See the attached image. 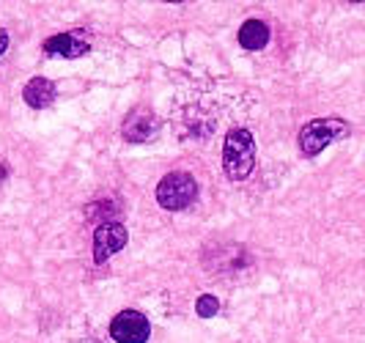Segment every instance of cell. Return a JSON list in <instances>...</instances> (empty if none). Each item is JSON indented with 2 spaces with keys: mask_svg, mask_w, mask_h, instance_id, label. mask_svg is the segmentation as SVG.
Wrapping results in <instances>:
<instances>
[{
  "mask_svg": "<svg viewBox=\"0 0 365 343\" xmlns=\"http://www.w3.org/2000/svg\"><path fill=\"white\" fill-rule=\"evenodd\" d=\"M253 165H256L253 135L247 129H231L225 135V145H222V168H225L228 179H247L253 173Z\"/></svg>",
  "mask_w": 365,
  "mask_h": 343,
  "instance_id": "6da1fadb",
  "label": "cell"
},
{
  "mask_svg": "<svg viewBox=\"0 0 365 343\" xmlns=\"http://www.w3.org/2000/svg\"><path fill=\"white\" fill-rule=\"evenodd\" d=\"M349 127L344 118H313L299 129V148L305 157H319L329 143L349 138Z\"/></svg>",
  "mask_w": 365,
  "mask_h": 343,
  "instance_id": "7a4b0ae2",
  "label": "cell"
},
{
  "mask_svg": "<svg viewBox=\"0 0 365 343\" xmlns=\"http://www.w3.org/2000/svg\"><path fill=\"white\" fill-rule=\"evenodd\" d=\"M195 198H198V181L184 170L168 173L157 187V200L168 212H182L190 203H195Z\"/></svg>",
  "mask_w": 365,
  "mask_h": 343,
  "instance_id": "3957f363",
  "label": "cell"
},
{
  "mask_svg": "<svg viewBox=\"0 0 365 343\" xmlns=\"http://www.w3.org/2000/svg\"><path fill=\"white\" fill-rule=\"evenodd\" d=\"M127 239H129V231L124 222H115V220L102 222V225L93 231V261H96V264H105V261L113 258L118 250H124Z\"/></svg>",
  "mask_w": 365,
  "mask_h": 343,
  "instance_id": "277c9868",
  "label": "cell"
},
{
  "mask_svg": "<svg viewBox=\"0 0 365 343\" xmlns=\"http://www.w3.org/2000/svg\"><path fill=\"white\" fill-rule=\"evenodd\" d=\"M110 335L118 343H146L151 335V324L140 310H121L110 322Z\"/></svg>",
  "mask_w": 365,
  "mask_h": 343,
  "instance_id": "5b68a950",
  "label": "cell"
},
{
  "mask_svg": "<svg viewBox=\"0 0 365 343\" xmlns=\"http://www.w3.org/2000/svg\"><path fill=\"white\" fill-rule=\"evenodd\" d=\"M157 129H160V118L151 110H135V113L127 116L121 132L132 143H143V140H151L157 135Z\"/></svg>",
  "mask_w": 365,
  "mask_h": 343,
  "instance_id": "8992f818",
  "label": "cell"
},
{
  "mask_svg": "<svg viewBox=\"0 0 365 343\" xmlns=\"http://www.w3.org/2000/svg\"><path fill=\"white\" fill-rule=\"evenodd\" d=\"M22 96H25V102H28L31 108H36V110L50 108L55 99V86L47 80V77H34V80L25 83Z\"/></svg>",
  "mask_w": 365,
  "mask_h": 343,
  "instance_id": "52a82bcc",
  "label": "cell"
},
{
  "mask_svg": "<svg viewBox=\"0 0 365 343\" xmlns=\"http://www.w3.org/2000/svg\"><path fill=\"white\" fill-rule=\"evenodd\" d=\"M44 53L47 55H63V58H80L88 53V44L80 41L72 34H58V36L44 41Z\"/></svg>",
  "mask_w": 365,
  "mask_h": 343,
  "instance_id": "ba28073f",
  "label": "cell"
},
{
  "mask_svg": "<svg viewBox=\"0 0 365 343\" xmlns=\"http://www.w3.org/2000/svg\"><path fill=\"white\" fill-rule=\"evenodd\" d=\"M267 41H269V28L261 19H247L239 28V44L245 50H261V47H267Z\"/></svg>",
  "mask_w": 365,
  "mask_h": 343,
  "instance_id": "9c48e42d",
  "label": "cell"
},
{
  "mask_svg": "<svg viewBox=\"0 0 365 343\" xmlns=\"http://www.w3.org/2000/svg\"><path fill=\"white\" fill-rule=\"evenodd\" d=\"M217 310H220L217 297H212V294H203V297H198V302H195V313H198L201 319H212Z\"/></svg>",
  "mask_w": 365,
  "mask_h": 343,
  "instance_id": "30bf717a",
  "label": "cell"
},
{
  "mask_svg": "<svg viewBox=\"0 0 365 343\" xmlns=\"http://www.w3.org/2000/svg\"><path fill=\"white\" fill-rule=\"evenodd\" d=\"M6 47H9V34L0 28V55L6 53Z\"/></svg>",
  "mask_w": 365,
  "mask_h": 343,
  "instance_id": "8fae6325",
  "label": "cell"
}]
</instances>
